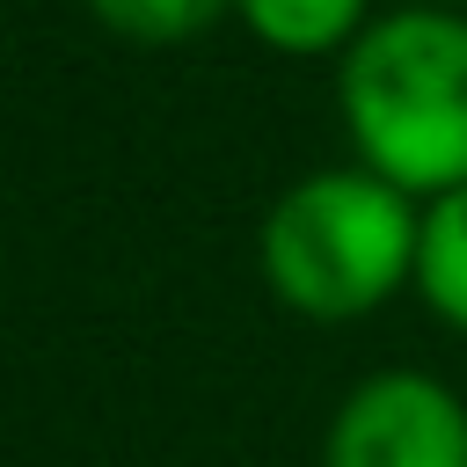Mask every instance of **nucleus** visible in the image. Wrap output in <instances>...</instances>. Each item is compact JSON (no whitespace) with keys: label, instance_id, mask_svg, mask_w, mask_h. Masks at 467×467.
<instances>
[{"label":"nucleus","instance_id":"nucleus-7","mask_svg":"<svg viewBox=\"0 0 467 467\" xmlns=\"http://www.w3.org/2000/svg\"><path fill=\"white\" fill-rule=\"evenodd\" d=\"M431 7H467V0H431Z\"/></svg>","mask_w":467,"mask_h":467},{"label":"nucleus","instance_id":"nucleus-4","mask_svg":"<svg viewBox=\"0 0 467 467\" xmlns=\"http://www.w3.org/2000/svg\"><path fill=\"white\" fill-rule=\"evenodd\" d=\"M241 29L285 58H343L350 36L372 22V0H234Z\"/></svg>","mask_w":467,"mask_h":467},{"label":"nucleus","instance_id":"nucleus-6","mask_svg":"<svg viewBox=\"0 0 467 467\" xmlns=\"http://www.w3.org/2000/svg\"><path fill=\"white\" fill-rule=\"evenodd\" d=\"M88 15L124 44H190L234 15V0H88Z\"/></svg>","mask_w":467,"mask_h":467},{"label":"nucleus","instance_id":"nucleus-2","mask_svg":"<svg viewBox=\"0 0 467 467\" xmlns=\"http://www.w3.org/2000/svg\"><path fill=\"white\" fill-rule=\"evenodd\" d=\"M416 226L423 204L365 161L314 168L263 212L255 263L270 299L299 321H358L416 285Z\"/></svg>","mask_w":467,"mask_h":467},{"label":"nucleus","instance_id":"nucleus-3","mask_svg":"<svg viewBox=\"0 0 467 467\" xmlns=\"http://www.w3.org/2000/svg\"><path fill=\"white\" fill-rule=\"evenodd\" d=\"M321 467H467V401L431 372L387 365L336 401Z\"/></svg>","mask_w":467,"mask_h":467},{"label":"nucleus","instance_id":"nucleus-1","mask_svg":"<svg viewBox=\"0 0 467 467\" xmlns=\"http://www.w3.org/2000/svg\"><path fill=\"white\" fill-rule=\"evenodd\" d=\"M350 153L394 190L445 197L467 182V7L401 0L336 58Z\"/></svg>","mask_w":467,"mask_h":467},{"label":"nucleus","instance_id":"nucleus-5","mask_svg":"<svg viewBox=\"0 0 467 467\" xmlns=\"http://www.w3.org/2000/svg\"><path fill=\"white\" fill-rule=\"evenodd\" d=\"M416 299L467 336V182L445 197H423L416 226Z\"/></svg>","mask_w":467,"mask_h":467}]
</instances>
